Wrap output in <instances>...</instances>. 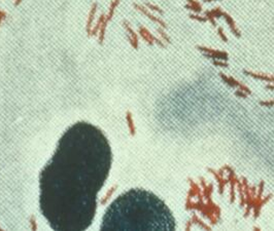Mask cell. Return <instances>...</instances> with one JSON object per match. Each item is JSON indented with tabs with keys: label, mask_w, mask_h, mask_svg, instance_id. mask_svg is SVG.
Listing matches in <instances>:
<instances>
[{
	"label": "cell",
	"mask_w": 274,
	"mask_h": 231,
	"mask_svg": "<svg viewBox=\"0 0 274 231\" xmlns=\"http://www.w3.org/2000/svg\"><path fill=\"white\" fill-rule=\"evenodd\" d=\"M111 161L110 145L97 127L79 121L65 131L39 175V209L53 230L92 224Z\"/></svg>",
	"instance_id": "cell-1"
},
{
	"label": "cell",
	"mask_w": 274,
	"mask_h": 231,
	"mask_svg": "<svg viewBox=\"0 0 274 231\" xmlns=\"http://www.w3.org/2000/svg\"><path fill=\"white\" fill-rule=\"evenodd\" d=\"M171 210L157 195L131 189L117 196L105 210L101 230H175Z\"/></svg>",
	"instance_id": "cell-2"
}]
</instances>
